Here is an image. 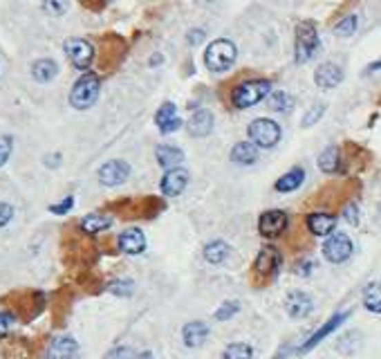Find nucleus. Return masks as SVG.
<instances>
[{
    "instance_id": "f257e3e1",
    "label": "nucleus",
    "mask_w": 381,
    "mask_h": 359,
    "mask_svg": "<svg viewBox=\"0 0 381 359\" xmlns=\"http://www.w3.org/2000/svg\"><path fill=\"white\" fill-rule=\"evenodd\" d=\"M280 263H283V258H280V251L276 247H271V245L262 247L251 265V283L265 285L269 281H274L280 269Z\"/></svg>"
},
{
    "instance_id": "f03ea898",
    "label": "nucleus",
    "mask_w": 381,
    "mask_h": 359,
    "mask_svg": "<svg viewBox=\"0 0 381 359\" xmlns=\"http://www.w3.org/2000/svg\"><path fill=\"white\" fill-rule=\"evenodd\" d=\"M269 93H271V84L267 79H251V81L240 84L238 88H233L231 101H233L235 108L244 110V108H251V106L260 104Z\"/></svg>"
},
{
    "instance_id": "7ed1b4c3",
    "label": "nucleus",
    "mask_w": 381,
    "mask_h": 359,
    "mask_svg": "<svg viewBox=\"0 0 381 359\" xmlns=\"http://www.w3.org/2000/svg\"><path fill=\"white\" fill-rule=\"evenodd\" d=\"M235 59H238V50H235V45L226 39H217L208 45V50L204 54V63L208 70L213 72H224L229 70Z\"/></svg>"
},
{
    "instance_id": "20e7f679",
    "label": "nucleus",
    "mask_w": 381,
    "mask_h": 359,
    "mask_svg": "<svg viewBox=\"0 0 381 359\" xmlns=\"http://www.w3.org/2000/svg\"><path fill=\"white\" fill-rule=\"evenodd\" d=\"M99 90H101V84H99V77L95 72H86L84 77H79V81L75 84L70 93V104L77 108V110H86L90 108L99 97Z\"/></svg>"
},
{
    "instance_id": "39448f33",
    "label": "nucleus",
    "mask_w": 381,
    "mask_h": 359,
    "mask_svg": "<svg viewBox=\"0 0 381 359\" xmlns=\"http://www.w3.org/2000/svg\"><path fill=\"white\" fill-rule=\"evenodd\" d=\"M319 50V32L314 21H301L296 25V61L307 63Z\"/></svg>"
},
{
    "instance_id": "423d86ee",
    "label": "nucleus",
    "mask_w": 381,
    "mask_h": 359,
    "mask_svg": "<svg viewBox=\"0 0 381 359\" xmlns=\"http://www.w3.org/2000/svg\"><path fill=\"white\" fill-rule=\"evenodd\" d=\"M249 139L260 148H274L280 142V126L274 119H267V117H260V119H253L249 124Z\"/></svg>"
},
{
    "instance_id": "0eeeda50",
    "label": "nucleus",
    "mask_w": 381,
    "mask_h": 359,
    "mask_svg": "<svg viewBox=\"0 0 381 359\" xmlns=\"http://www.w3.org/2000/svg\"><path fill=\"white\" fill-rule=\"evenodd\" d=\"M126 41L119 39L117 34H106L101 39V52H99V68L101 70H113L119 66L126 57Z\"/></svg>"
},
{
    "instance_id": "6e6552de",
    "label": "nucleus",
    "mask_w": 381,
    "mask_h": 359,
    "mask_svg": "<svg viewBox=\"0 0 381 359\" xmlns=\"http://www.w3.org/2000/svg\"><path fill=\"white\" fill-rule=\"evenodd\" d=\"M352 251H355V245H352L350 236H346V233H341V231L332 233V236H328V240L323 242V256L325 260H330L334 265L346 263L352 256Z\"/></svg>"
},
{
    "instance_id": "1a4fd4ad",
    "label": "nucleus",
    "mask_w": 381,
    "mask_h": 359,
    "mask_svg": "<svg viewBox=\"0 0 381 359\" xmlns=\"http://www.w3.org/2000/svg\"><path fill=\"white\" fill-rule=\"evenodd\" d=\"M66 54L77 70H88L95 61V48L84 39H68Z\"/></svg>"
},
{
    "instance_id": "9d476101",
    "label": "nucleus",
    "mask_w": 381,
    "mask_h": 359,
    "mask_svg": "<svg viewBox=\"0 0 381 359\" xmlns=\"http://www.w3.org/2000/svg\"><path fill=\"white\" fill-rule=\"evenodd\" d=\"M130 175V164L124 159H110L99 168V182L104 186H119Z\"/></svg>"
},
{
    "instance_id": "9b49d317",
    "label": "nucleus",
    "mask_w": 381,
    "mask_h": 359,
    "mask_svg": "<svg viewBox=\"0 0 381 359\" xmlns=\"http://www.w3.org/2000/svg\"><path fill=\"white\" fill-rule=\"evenodd\" d=\"M287 224H289V218H287L285 211L271 209V211H265L260 215L258 231H260V236H265V238H278L280 233L287 229Z\"/></svg>"
},
{
    "instance_id": "f8f14e48",
    "label": "nucleus",
    "mask_w": 381,
    "mask_h": 359,
    "mask_svg": "<svg viewBox=\"0 0 381 359\" xmlns=\"http://www.w3.org/2000/svg\"><path fill=\"white\" fill-rule=\"evenodd\" d=\"M348 317H350V312H339V314H334V317H330V319L325 321V323H323V326H321L319 330L314 332V335H312L310 339L305 341V344H303L301 348H298V353H301V355H303V353H310V350H312V348H316V346H319V344H321V341H323L325 337H330L332 332L337 330V328H339L341 323L346 321Z\"/></svg>"
},
{
    "instance_id": "ddd939ff",
    "label": "nucleus",
    "mask_w": 381,
    "mask_h": 359,
    "mask_svg": "<svg viewBox=\"0 0 381 359\" xmlns=\"http://www.w3.org/2000/svg\"><path fill=\"white\" fill-rule=\"evenodd\" d=\"M285 310L292 319H305L307 314L314 310V303L312 299L301 290H294L287 294V301H285Z\"/></svg>"
},
{
    "instance_id": "4468645a",
    "label": "nucleus",
    "mask_w": 381,
    "mask_h": 359,
    "mask_svg": "<svg viewBox=\"0 0 381 359\" xmlns=\"http://www.w3.org/2000/svg\"><path fill=\"white\" fill-rule=\"evenodd\" d=\"M305 224L314 236H332L334 227H337V215L325 211H314L305 218Z\"/></svg>"
},
{
    "instance_id": "2eb2a0df",
    "label": "nucleus",
    "mask_w": 381,
    "mask_h": 359,
    "mask_svg": "<svg viewBox=\"0 0 381 359\" xmlns=\"http://www.w3.org/2000/svg\"><path fill=\"white\" fill-rule=\"evenodd\" d=\"M341 81H343V70L337 66V63H321L314 72V84L323 90L337 88Z\"/></svg>"
},
{
    "instance_id": "dca6fc26",
    "label": "nucleus",
    "mask_w": 381,
    "mask_h": 359,
    "mask_svg": "<svg viewBox=\"0 0 381 359\" xmlns=\"http://www.w3.org/2000/svg\"><path fill=\"white\" fill-rule=\"evenodd\" d=\"M155 124H157V128L164 133V135L175 133L179 128V124H182V122H179V117H177L175 104H170V101L162 104L159 110L155 113Z\"/></svg>"
},
{
    "instance_id": "f3484780",
    "label": "nucleus",
    "mask_w": 381,
    "mask_h": 359,
    "mask_svg": "<svg viewBox=\"0 0 381 359\" xmlns=\"http://www.w3.org/2000/svg\"><path fill=\"white\" fill-rule=\"evenodd\" d=\"M188 184V171L186 168H173L168 171L162 180V193L164 195H179Z\"/></svg>"
},
{
    "instance_id": "a211bd4d",
    "label": "nucleus",
    "mask_w": 381,
    "mask_h": 359,
    "mask_svg": "<svg viewBox=\"0 0 381 359\" xmlns=\"http://www.w3.org/2000/svg\"><path fill=\"white\" fill-rule=\"evenodd\" d=\"M77 350H79L77 339L63 335V337L52 339V344L48 348V359H72L77 355Z\"/></svg>"
},
{
    "instance_id": "6ab92c4d",
    "label": "nucleus",
    "mask_w": 381,
    "mask_h": 359,
    "mask_svg": "<svg viewBox=\"0 0 381 359\" xmlns=\"http://www.w3.org/2000/svg\"><path fill=\"white\" fill-rule=\"evenodd\" d=\"M117 245L124 251V254H141L144 249H146V236H144V231L139 229H126L119 240H117Z\"/></svg>"
},
{
    "instance_id": "aec40b11",
    "label": "nucleus",
    "mask_w": 381,
    "mask_h": 359,
    "mask_svg": "<svg viewBox=\"0 0 381 359\" xmlns=\"http://www.w3.org/2000/svg\"><path fill=\"white\" fill-rule=\"evenodd\" d=\"M182 339L186 348H199L208 339V326L204 321H190L182 328Z\"/></svg>"
},
{
    "instance_id": "412c9836",
    "label": "nucleus",
    "mask_w": 381,
    "mask_h": 359,
    "mask_svg": "<svg viewBox=\"0 0 381 359\" xmlns=\"http://www.w3.org/2000/svg\"><path fill=\"white\" fill-rule=\"evenodd\" d=\"M213 130V113L211 110H195V115L188 122V135L190 137H206Z\"/></svg>"
},
{
    "instance_id": "4be33fe9",
    "label": "nucleus",
    "mask_w": 381,
    "mask_h": 359,
    "mask_svg": "<svg viewBox=\"0 0 381 359\" xmlns=\"http://www.w3.org/2000/svg\"><path fill=\"white\" fill-rule=\"evenodd\" d=\"M155 155H157V162H159V164L164 166V168H168V171L177 168V166L184 162V153H182V148L170 146V144H159V146L155 148Z\"/></svg>"
},
{
    "instance_id": "5701e85b",
    "label": "nucleus",
    "mask_w": 381,
    "mask_h": 359,
    "mask_svg": "<svg viewBox=\"0 0 381 359\" xmlns=\"http://www.w3.org/2000/svg\"><path fill=\"white\" fill-rule=\"evenodd\" d=\"M113 224V218L108 213H88L84 220H81V231L90 233V236H95V233H101L106 231L108 227Z\"/></svg>"
},
{
    "instance_id": "b1692460",
    "label": "nucleus",
    "mask_w": 381,
    "mask_h": 359,
    "mask_svg": "<svg viewBox=\"0 0 381 359\" xmlns=\"http://www.w3.org/2000/svg\"><path fill=\"white\" fill-rule=\"evenodd\" d=\"M231 159L235 162V164H240V166H251L253 162L258 159V148L253 146L251 142H240V144H235V146H233Z\"/></svg>"
},
{
    "instance_id": "393cba45",
    "label": "nucleus",
    "mask_w": 381,
    "mask_h": 359,
    "mask_svg": "<svg viewBox=\"0 0 381 359\" xmlns=\"http://www.w3.org/2000/svg\"><path fill=\"white\" fill-rule=\"evenodd\" d=\"M341 162H343L341 151L337 146H330L319 155V168L323 171V173L334 175V173H339L341 171Z\"/></svg>"
},
{
    "instance_id": "a878e982",
    "label": "nucleus",
    "mask_w": 381,
    "mask_h": 359,
    "mask_svg": "<svg viewBox=\"0 0 381 359\" xmlns=\"http://www.w3.org/2000/svg\"><path fill=\"white\" fill-rule=\"evenodd\" d=\"M303 180H305V171L301 166H294L292 171H287V173L278 180V182L274 184V188H276V191H280V193L296 191V188L303 184Z\"/></svg>"
},
{
    "instance_id": "bb28decb",
    "label": "nucleus",
    "mask_w": 381,
    "mask_h": 359,
    "mask_svg": "<svg viewBox=\"0 0 381 359\" xmlns=\"http://www.w3.org/2000/svg\"><path fill=\"white\" fill-rule=\"evenodd\" d=\"M59 75V66L52 59H41L32 66V77L39 81V84H48L54 77Z\"/></svg>"
},
{
    "instance_id": "cd10ccee",
    "label": "nucleus",
    "mask_w": 381,
    "mask_h": 359,
    "mask_svg": "<svg viewBox=\"0 0 381 359\" xmlns=\"http://www.w3.org/2000/svg\"><path fill=\"white\" fill-rule=\"evenodd\" d=\"M162 209H164V202L155 195H146L137 200V218H153V215H157Z\"/></svg>"
},
{
    "instance_id": "c85d7f7f",
    "label": "nucleus",
    "mask_w": 381,
    "mask_h": 359,
    "mask_svg": "<svg viewBox=\"0 0 381 359\" xmlns=\"http://www.w3.org/2000/svg\"><path fill=\"white\" fill-rule=\"evenodd\" d=\"M226 254H229V245H226L224 240H213L204 247V258L211 265H220L226 258Z\"/></svg>"
},
{
    "instance_id": "c756f323",
    "label": "nucleus",
    "mask_w": 381,
    "mask_h": 359,
    "mask_svg": "<svg viewBox=\"0 0 381 359\" xmlns=\"http://www.w3.org/2000/svg\"><path fill=\"white\" fill-rule=\"evenodd\" d=\"M364 305L366 310L381 314V283H370L364 290Z\"/></svg>"
},
{
    "instance_id": "7c9ffc66",
    "label": "nucleus",
    "mask_w": 381,
    "mask_h": 359,
    "mask_svg": "<svg viewBox=\"0 0 381 359\" xmlns=\"http://www.w3.org/2000/svg\"><path fill=\"white\" fill-rule=\"evenodd\" d=\"M222 359H253V348L249 344H229L224 348Z\"/></svg>"
},
{
    "instance_id": "2f4dec72",
    "label": "nucleus",
    "mask_w": 381,
    "mask_h": 359,
    "mask_svg": "<svg viewBox=\"0 0 381 359\" xmlns=\"http://www.w3.org/2000/svg\"><path fill=\"white\" fill-rule=\"evenodd\" d=\"M357 25H359L357 16L355 14H348V16H343L337 25H334V32H337L339 36H352V34L357 32Z\"/></svg>"
},
{
    "instance_id": "473e14b6",
    "label": "nucleus",
    "mask_w": 381,
    "mask_h": 359,
    "mask_svg": "<svg viewBox=\"0 0 381 359\" xmlns=\"http://www.w3.org/2000/svg\"><path fill=\"white\" fill-rule=\"evenodd\" d=\"M267 104H269L271 110H289V106H292V97L285 95V93H271Z\"/></svg>"
},
{
    "instance_id": "72a5a7b5",
    "label": "nucleus",
    "mask_w": 381,
    "mask_h": 359,
    "mask_svg": "<svg viewBox=\"0 0 381 359\" xmlns=\"http://www.w3.org/2000/svg\"><path fill=\"white\" fill-rule=\"evenodd\" d=\"M108 290L117 296H130L135 290V283L130 281V278H121V281H113L110 285H108Z\"/></svg>"
},
{
    "instance_id": "f704fd0d",
    "label": "nucleus",
    "mask_w": 381,
    "mask_h": 359,
    "mask_svg": "<svg viewBox=\"0 0 381 359\" xmlns=\"http://www.w3.org/2000/svg\"><path fill=\"white\" fill-rule=\"evenodd\" d=\"M323 113H325V106L323 104H314L310 110L305 113V117H303V126H305V128H307V126H314L316 122H319L321 117H323Z\"/></svg>"
},
{
    "instance_id": "c9c22d12",
    "label": "nucleus",
    "mask_w": 381,
    "mask_h": 359,
    "mask_svg": "<svg viewBox=\"0 0 381 359\" xmlns=\"http://www.w3.org/2000/svg\"><path fill=\"white\" fill-rule=\"evenodd\" d=\"M238 310H240V303L238 301H229V303H224L222 308L215 312V319L217 321H226V319H231Z\"/></svg>"
},
{
    "instance_id": "e433bc0d",
    "label": "nucleus",
    "mask_w": 381,
    "mask_h": 359,
    "mask_svg": "<svg viewBox=\"0 0 381 359\" xmlns=\"http://www.w3.org/2000/svg\"><path fill=\"white\" fill-rule=\"evenodd\" d=\"M14 321H16L14 312H0V339H5L9 335V330H12Z\"/></svg>"
},
{
    "instance_id": "4c0bfd02",
    "label": "nucleus",
    "mask_w": 381,
    "mask_h": 359,
    "mask_svg": "<svg viewBox=\"0 0 381 359\" xmlns=\"http://www.w3.org/2000/svg\"><path fill=\"white\" fill-rule=\"evenodd\" d=\"M12 148H14V139L5 135V137H0V166L7 164L9 155H12Z\"/></svg>"
},
{
    "instance_id": "58836bf2",
    "label": "nucleus",
    "mask_w": 381,
    "mask_h": 359,
    "mask_svg": "<svg viewBox=\"0 0 381 359\" xmlns=\"http://www.w3.org/2000/svg\"><path fill=\"white\" fill-rule=\"evenodd\" d=\"M104 359H137V355H135L130 348L119 346V348H113Z\"/></svg>"
},
{
    "instance_id": "ea45409f",
    "label": "nucleus",
    "mask_w": 381,
    "mask_h": 359,
    "mask_svg": "<svg viewBox=\"0 0 381 359\" xmlns=\"http://www.w3.org/2000/svg\"><path fill=\"white\" fill-rule=\"evenodd\" d=\"M72 204H75V197L68 195L63 202H59V204H52V206H50V211H52V213H57V215H63V213H68V211L72 209Z\"/></svg>"
},
{
    "instance_id": "a19ab883",
    "label": "nucleus",
    "mask_w": 381,
    "mask_h": 359,
    "mask_svg": "<svg viewBox=\"0 0 381 359\" xmlns=\"http://www.w3.org/2000/svg\"><path fill=\"white\" fill-rule=\"evenodd\" d=\"M343 218H346L350 224H357L359 222V209L355 202H348L346 209H343Z\"/></svg>"
},
{
    "instance_id": "79ce46f5",
    "label": "nucleus",
    "mask_w": 381,
    "mask_h": 359,
    "mask_svg": "<svg viewBox=\"0 0 381 359\" xmlns=\"http://www.w3.org/2000/svg\"><path fill=\"white\" fill-rule=\"evenodd\" d=\"M12 218H14V206L7 202H0V227H5Z\"/></svg>"
},
{
    "instance_id": "37998d69",
    "label": "nucleus",
    "mask_w": 381,
    "mask_h": 359,
    "mask_svg": "<svg viewBox=\"0 0 381 359\" xmlns=\"http://www.w3.org/2000/svg\"><path fill=\"white\" fill-rule=\"evenodd\" d=\"M186 41H188L190 45H197V43H202V41H204V32H202V30H193V32H188Z\"/></svg>"
},
{
    "instance_id": "c03bdc74",
    "label": "nucleus",
    "mask_w": 381,
    "mask_h": 359,
    "mask_svg": "<svg viewBox=\"0 0 381 359\" xmlns=\"http://www.w3.org/2000/svg\"><path fill=\"white\" fill-rule=\"evenodd\" d=\"M312 267H314V263H310V260H303L301 265H296V274H301V276H307L312 272Z\"/></svg>"
},
{
    "instance_id": "a18cd8bd",
    "label": "nucleus",
    "mask_w": 381,
    "mask_h": 359,
    "mask_svg": "<svg viewBox=\"0 0 381 359\" xmlns=\"http://www.w3.org/2000/svg\"><path fill=\"white\" fill-rule=\"evenodd\" d=\"M84 7L95 9V12H99V9H104V7H106V3H84Z\"/></svg>"
},
{
    "instance_id": "49530a36",
    "label": "nucleus",
    "mask_w": 381,
    "mask_h": 359,
    "mask_svg": "<svg viewBox=\"0 0 381 359\" xmlns=\"http://www.w3.org/2000/svg\"><path fill=\"white\" fill-rule=\"evenodd\" d=\"M377 70H381V61L370 63V66H368V72H377Z\"/></svg>"
},
{
    "instance_id": "de8ad7c7",
    "label": "nucleus",
    "mask_w": 381,
    "mask_h": 359,
    "mask_svg": "<svg viewBox=\"0 0 381 359\" xmlns=\"http://www.w3.org/2000/svg\"><path fill=\"white\" fill-rule=\"evenodd\" d=\"M137 359H153V353H148V350H146V353L137 355Z\"/></svg>"
}]
</instances>
